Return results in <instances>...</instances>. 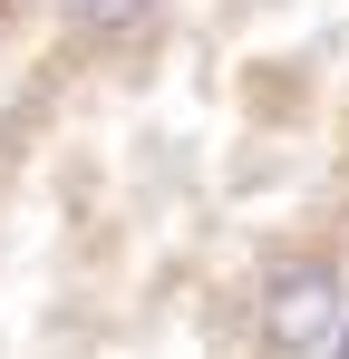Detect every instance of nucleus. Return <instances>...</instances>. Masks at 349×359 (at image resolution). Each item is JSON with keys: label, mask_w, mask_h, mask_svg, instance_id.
<instances>
[{"label": "nucleus", "mask_w": 349, "mask_h": 359, "mask_svg": "<svg viewBox=\"0 0 349 359\" xmlns=\"http://www.w3.org/2000/svg\"><path fill=\"white\" fill-rule=\"evenodd\" d=\"M330 359H349V320H340V350H330Z\"/></svg>", "instance_id": "3"}, {"label": "nucleus", "mask_w": 349, "mask_h": 359, "mask_svg": "<svg viewBox=\"0 0 349 359\" xmlns=\"http://www.w3.org/2000/svg\"><path fill=\"white\" fill-rule=\"evenodd\" d=\"M78 20H88V29H136L146 0H78Z\"/></svg>", "instance_id": "2"}, {"label": "nucleus", "mask_w": 349, "mask_h": 359, "mask_svg": "<svg viewBox=\"0 0 349 359\" xmlns=\"http://www.w3.org/2000/svg\"><path fill=\"white\" fill-rule=\"evenodd\" d=\"M272 320H282L291 340H310V320H320V282H301V292H282V311H272Z\"/></svg>", "instance_id": "1"}]
</instances>
